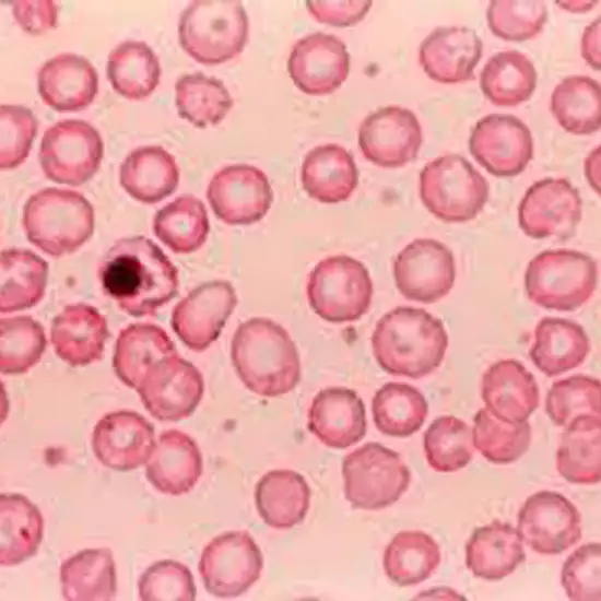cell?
Instances as JSON below:
<instances>
[{
    "label": "cell",
    "mask_w": 601,
    "mask_h": 601,
    "mask_svg": "<svg viewBox=\"0 0 601 601\" xmlns=\"http://www.w3.org/2000/svg\"><path fill=\"white\" fill-rule=\"evenodd\" d=\"M306 294L310 308L323 320L350 322L367 313L373 282L361 261L346 255L330 256L310 271Z\"/></svg>",
    "instance_id": "8"
},
{
    "label": "cell",
    "mask_w": 601,
    "mask_h": 601,
    "mask_svg": "<svg viewBox=\"0 0 601 601\" xmlns=\"http://www.w3.org/2000/svg\"><path fill=\"white\" fill-rule=\"evenodd\" d=\"M350 55L334 35L313 33L298 39L290 54L287 71L294 84L309 95H325L345 81Z\"/></svg>",
    "instance_id": "20"
},
{
    "label": "cell",
    "mask_w": 601,
    "mask_h": 601,
    "mask_svg": "<svg viewBox=\"0 0 601 601\" xmlns=\"http://www.w3.org/2000/svg\"><path fill=\"white\" fill-rule=\"evenodd\" d=\"M175 92L179 116L198 128L217 125L234 104L221 80L201 72L181 75L176 81Z\"/></svg>",
    "instance_id": "44"
},
{
    "label": "cell",
    "mask_w": 601,
    "mask_h": 601,
    "mask_svg": "<svg viewBox=\"0 0 601 601\" xmlns=\"http://www.w3.org/2000/svg\"><path fill=\"white\" fill-rule=\"evenodd\" d=\"M482 56V40L466 26L435 28L420 45L419 60L425 73L440 83H459L473 79Z\"/></svg>",
    "instance_id": "23"
},
{
    "label": "cell",
    "mask_w": 601,
    "mask_h": 601,
    "mask_svg": "<svg viewBox=\"0 0 601 601\" xmlns=\"http://www.w3.org/2000/svg\"><path fill=\"white\" fill-rule=\"evenodd\" d=\"M473 446L488 461L507 464L520 458L531 443L528 422H507L481 409L473 417Z\"/></svg>",
    "instance_id": "45"
},
{
    "label": "cell",
    "mask_w": 601,
    "mask_h": 601,
    "mask_svg": "<svg viewBox=\"0 0 601 601\" xmlns=\"http://www.w3.org/2000/svg\"><path fill=\"white\" fill-rule=\"evenodd\" d=\"M517 528L521 540L534 552L556 555L581 539V516L562 494L541 491L523 503Z\"/></svg>",
    "instance_id": "14"
},
{
    "label": "cell",
    "mask_w": 601,
    "mask_h": 601,
    "mask_svg": "<svg viewBox=\"0 0 601 601\" xmlns=\"http://www.w3.org/2000/svg\"><path fill=\"white\" fill-rule=\"evenodd\" d=\"M177 350L164 329L153 323H131L116 340L113 368L128 387L138 389L149 368Z\"/></svg>",
    "instance_id": "33"
},
{
    "label": "cell",
    "mask_w": 601,
    "mask_h": 601,
    "mask_svg": "<svg viewBox=\"0 0 601 601\" xmlns=\"http://www.w3.org/2000/svg\"><path fill=\"white\" fill-rule=\"evenodd\" d=\"M38 93L43 102L56 111H78L86 108L98 91L96 69L83 56L60 54L40 68Z\"/></svg>",
    "instance_id": "25"
},
{
    "label": "cell",
    "mask_w": 601,
    "mask_h": 601,
    "mask_svg": "<svg viewBox=\"0 0 601 601\" xmlns=\"http://www.w3.org/2000/svg\"><path fill=\"white\" fill-rule=\"evenodd\" d=\"M179 43L196 61L219 64L239 55L248 38V17L240 1L197 0L181 13Z\"/></svg>",
    "instance_id": "5"
},
{
    "label": "cell",
    "mask_w": 601,
    "mask_h": 601,
    "mask_svg": "<svg viewBox=\"0 0 601 601\" xmlns=\"http://www.w3.org/2000/svg\"><path fill=\"white\" fill-rule=\"evenodd\" d=\"M310 14L320 23L351 26L364 19L372 1H307Z\"/></svg>",
    "instance_id": "53"
},
{
    "label": "cell",
    "mask_w": 601,
    "mask_h": 601,
    "mask_svg": "<svg viewBox=\"0 0 601 601\" xmlns=\"http://www.w3.org/2000/svg\"><path fill=\"white\" fill-rule=\"evenodd\" d=\"M98 280L104 293L133 317L152 316L178 292V271L150 238H120L103 256Z\"/></svg>",
    "instance_id": "1"
},
{
    "label": "cell",
    "mask_w": 601,
    "mask_h": 601,
    "mask_svg": "<svg viewBox=\"0 0 601 601\" xmlns=\"http://www.w3.org/2000/svg\"><path fill=\"white\" fill-rule=\"evenodd\" d=\"M366 410L358 394L349 388L329 387L313 399L307 428L323 445L344 449L366 434Z\"/></svg>",
    "instance_id": "22"
},
{
    "label": "cell",
    "mask_w": 601,
    "mask_h": 601,
    "mask_svg": "<svg viewBox=\"0 0 601 601\" xmlns=\"http://www.w3.org/2000/svg\"><path fill=\"white\" fill-rule=\"evenodd\" d=\"M494 35L514 42L537 36L543 28L547 10L543 1L494 0L486 12Z\"/></svg>",
    "instance_id": "49"
},
{
    "label": "cell",
    "mask_w": 601,
    "mask_h": 601,
    "mask_svg": "<svg viewBox=\"0 0 601 601\" xmlns=\"http://www.w3.org/2000/svg\"><path fill=\"white\" fill-rule=\"evenodd\" d=\"M30 243L59 258L78 250L94 232V209L81 193L46 188L31 196L23 208Z\"/></svg>",
    "instance_id": "4"
},
{
    "label": "cell",
    "mask_w": 601,
    "mask_h": 601,
    "mask_svg": "<svg viewBox=\"0 0 601 601\" xmlns=\"http://www.w3.org/2000/svg\"><path fill=\"white\" fill-rule=\"evenodd\" d=\"M601 384L599 379L575 375L552 384L545 411L557 426H567L578 416L600 417Z\"/></svg>",
    "instance_id": "48"
},
{
    "label": "cell",
    "mask_w": 601,
    "mask_h": 601,
    "mask_svg": "<svg viewBox=\"0 0 601 601\" xmlns=\"http://www.w3.org/2000/svg\"><path fill=\"white\" fill-rule=\"evenodd\" d=\"M143 601H193L196 586L190 569L176 561H157L145 569L138 581Z\"/></svg>",
    "instance_id": "50"
},
{
    "label": "cell",
    "mask_w": 601,
    "mask_h": 601,
    "mask_svg": "<svg viewBox=\"0 0 601 601\" xmlns=\"http://www.w3.org/2000/svg\"><path fill=\"white\" fill-rule=\"evenodd\" d=\"M393 279L398 291L405 298L424 304L435 303L453 286L455 257L438 240L414 239L397 255Z\"/></svg>",
    "instance_id": "13"
},
{
    "label": "cell",
    "mask_w": 601,
    "mask_h": 601,
    "mask_svg": "<svg viewBox=\"0 0 601 601\" xmlns=\"http://www.w3.org/2000/svg\"><path fill=\"white\" fill-rule=\"evenodd\" d=\"M551 111L558 123L574 134H590L601 126V87L586 75H571L557 84L551 96Z\"/></svg>",
    "instance_id": "43"
},
{
    "label": "cell",
    "mask_w": 601,
    "mask_h": 601,
    "mask_svg": "<svg viewBox=\"0 0 601 601\" xmlns=\"http://www.w3.org/2000/svg\"><path fill=\"white\" fill-rule=\"evenodd\" d=\"M106 74L113 89L128 99L148 97L161 76L158 58L143 42L127 40L109 54Z\"/></svg>",
    "instance_id": "38"
},
{
    "label": "cell",
    "mask_w": 601,
    "mask_h": 601,
    "mask_svg": "<svg viewBox=\"0 0 601 601\" xmlns=\"http://www.w3.org/2000/svg\"><path fill=\"white\" fill-rule=\"evenodd\" d=\"M231 358L243 384L268 398L292 391L300 380V360L288 332L278 322L252 317L234 332Z\"/></svg>",
    "instance_id": "2"
},
{
    "label": "cell",
    "mask_w": 601,
    "mask_h": 601,
    "mask_svg": "<svg viewBox=\"0 0 601 601\" xmlns=\"http://www.w3.org/2000/svg\"><path fill=\"white\" fill-rule=\"evenodd\" d=\"M487 180L458 154L428 162L420 174V197L436 217L461 223L474 219L488 199Z\"/></svg>",
    "instance_id": "7"
},
{
    "label": "cell",
    "mask_w": 601,
    "mask_h": 601,
    "mask_svg": "<svg viewBox=\"0 0 601 601\" xmlns=\"http://www.w3.org/2000/svg\"><path fill=\"white\" fill-rule=\"evenodd\" d=\"M421 144L422 129L416 116L399 106L377 109L358 129L364 157L381 167H401L415 160Z\"/></svg>",
    "instance_id": "19"
},
{
    "label": "cell",
    "mask_w": 601,
    "mask_h": 601,
    "mask_svg": "<svg viewBox=\"0 0 601 601\" xmlns=\"http://www.w3.org/2000/svg\"><path fill=\"white\" fill-rule=\"evenodd\" d=\"M564 428L556 451L557 471L570 483H599L601 479L600 417L578 416Z\"/></svg>",
    "instance_id": "36"
},
{
    "label": "cell",
    "mask_w": 601,
    "mask_h": 601,
    "mask_svg": "<svg viewBox=\"0 0 601 601\" xmlns=\"http://www.w3.org/2000/svg\"><path fill=\"white\" fill-rule=\"evenodd\" d=\"M537 85L531 60L517 50L500 51L481 71L483 94L497 106H517L530 98Z\"/></svg>",
    "instance_id": "41"
},
{
    "label": "cell",
    "mask_w": 601,
    "mask_h": 601,
    "mask_svg": "<svg viewBox=\"0 0 601 601\" xmlns=\"http://www.w3.org/2000/svg\"><path fill=\"white\" fill-rule=\"evenodd\" d=\"M137 391L154 419L177 422L196 411L203 396L204 381L192 363L176 354L153 364Z\"/></svg>",
    "instance_id": "12"
},
{
    "label": "cell",
    "mask_w": 601,
    "mask_h": 601,
    "mask_svg": "<svg viewBox=\"0 0 601 601\" xmlns=\"http://www.w3.org/2000/svg\"><path fill=\"white\" fill-rule=\"evenodd\" d=\"M262 567V553L247 530L213 538L198 565L207 591L222 599L245 593L259 579Z\"/></svg>",
    "instance_id": "11"
},
{
    "label": "cell",
    "mask_w": 601,
    "mask_h": 601,
    "mask_svg": "<svg viewBox=\"0 0 601 601\" xmlns=\"http://www.w3.org/2000/svg\"><path fill=\"white\" fill-rule=\"evenodd\" d=\"M60 582L67 601H108L116 594V567L107 547L82 550L60 566Z\"/></svg>",
    "instance_id": "34"
},
{
    "label": "cell",
    "mask_w": 601,
    "mask_h": 601,
    "mask_svg": "<svg viewBox=\"0 0 601 601\" xmlns=\"http://www.w3.org/2000/svg\"><path fill=\"white\" fill-rule=\"evenodd\" d=\"M201 451L193 438L178 429L164 431L146 461L148 481L161 493H189L202 474Z\"/></svg>",
    "instance_id": "27"
},
{
    "label": "cell",
    "mask_w": 601,
    "mask_h": 601,
    "mask_svg": "<svg viewBox=\"0 0 601 601\" xmlns=\"http://www.w3.org/2000/svg\"><path fill=\"white\" fill-rule=\"evenodd\" d=\"M601 544L586 543L565 561L561 584L569 600L599 601L601 598Z\"/></svg>",
    "instance_id": "51"
},
{
    "label": "cell",
    "mask_w": 601,
    "mask_h": 601,
    "mask_svg": "<svg viewBox=\"0 0 601 601\" xmlns=\"http://www.w3.org/2000/svg\"><path fill=\"white\" fill-rule=\"evenodd\" d=\"M424 451L428 464L435 471H458L472 459V429L456 416H439L424 434Z\"/></svg>",
    "instance_id": "46"
},
{
    "label": "cell",
    "mask_w": 601,
    "mask_h": 601,
    "mask_svg": "<svg viewBox=\"0 0 601 601\" xmlns=\"http://www.w3.org/2000/svg\"><path fill=\"white\" fill-rule=\"evenodd\" d=\"M103 155L99 132L86 121L69 119L44 132L38 157L49 180L80 186L95 175Z\"/></svg>",
    "instance_id": "10"
},
{
    "label": "cell",
    "mask_w": 601,
    "mask_h": 601,
    "mask_svg": "<svg viewBox=\"0 0 601 601\" xmlns=\"http://www.w3.org/2000/svg\"><path fill=\"white\" fill-rule=\"evenodd\" d=\"M2 314L24 310L38 304L45 294L47 262L31 250L9 248L1 251Z\"/></svg>",
    "instance_id": "37"
},
{
    "label": "cell",
    "mask_w": 601,
    "mask_h": 601,
    "mask_svg": "<svg viewBox=\"0 0 601 601\" xmlns=\"http://www.w3.org/2000/svg\"><path fill=\"white\" fill-rule=\"evenodd\" d=\"M156 440L153 425L133 411H115L97 421L92 448L97 460L115 471L140 468L151 457Z\"/></svg>",
    "instance_id": "21"
},
{
    "label": "cell",
    "mask_w": 601,
    "mask_h": 601,
    "mask_svg": "<svg viewBox=\"0 0 601 601\" xmlns=\"http://www.w3.org/2000/svg\"><path fill=\"white\" fill-rule=\"evenodd\" d=\"M600 19L587 26L582 36V56L596 69H600Z\"/></svg>",
    "instance_id": "55"
},
{
    "label": "cell",
    "mask_w": 601,
    "mask_h": 601,
    "mask_svg": "<svg viewBox=\"0 0 601 601\" xmlns=\"http://www.w3.org/2000/svg\"><path fill=\"white\" fill-rule=\"evenodd\" d=\"M236 305V292L228 281L202 283L175 305L172 329L187 347L202 352L219 338Z\"/></svg>",
    "instance_id": "15"
},
{
    "label": "cell",
    "mask_w": 601,
    "mask_h": 601,
    "mask_svg": "<svg viewBox=\"0 0 601 601\" xmlns=\"http://www.w3.org/2000/svg\"><path fill=\"white\" fill-rule=\"evenodd\" d=\"M0 168L13 169L27 157L37 132L33 111L21 105L0 107Z\"/></svg>",
    "instance_id": "52"
},
{
    "label": "cell",
    "mask_w": 601,
    "mask_h": 601,
    "mask_svg": "<svg viewBox=\"0 0 601 601\" xmlns=\"http://www.w3.org/2000/svg\"><path fill=\"white\" fill-rule=\"evenodd\" d=\"M481 397L496 417L525 422L539 406L540 391L534 376L518 361L500 360L484 373Z\"/></svg>",
    "instance_id": "26"
},
{
    "label": "cell",
    "mask_w": 601,
    "mask_h": 601,
    "mask_svg": "<svg viewBox=\"0 0 601 601\" xmlns=\"http://www.w3.org/2000/svg\"><path fill=\"white\" fill-rule=\"evenodd\" d=\"M207 198L215 216L229 225L259 222L268 213L273 191L267 175L247 164L226 166L209 182Z\"/></svg>",
    "instance_id": "17"
},
{
    "label": "cell",
    "mask_w": 601,
    "mask_h": 601,
    "mask_svg": "<svg viewBox=\"0 0 601 601\" xmlns=\"http://www.w3.org/2000/svg\"><path fill=\"white\" fill-rule=\"evenodd\" d=\"M590 351L584 328L563 318H542L534 329V342L529 351L533 364L549 377L580 366Z\"/></svg>",
    "instance_id": "30"
},
{
    "label": "cell",
    "mask_w": 601,
    "mask_h": 601,
    "mask_svg": "<svg viewBox=\"0 0 601 601\" xmlns=\"http://www.w3.org/2000/svg\"><path fill=\"white\" fill-rule=\"evenodd\" d=\"M582 202L578 190L565 178L534 182L518 208L522 232L535 239L573 236L581 220Z\"/></svg>",
    "instance_id": "16"
},
{
    "label": "cell",
    "mask_w": 601,
    "mask_h": 601,
    "mask_svg": "<svg viewBox=\"0 0 601 601\" xmlns=\"http://www.w3.org/2000/svg\"><path fill=\"white\" fill-rule=\"evenodd\" d=\"M0 563L13 566L36 554L44 520L36 505L16 493L0 495Z\"/></svg>",
    "instance_id": "35"
},
{
    "label": "cell",
    "mask_w": 601,
    "mask_h": 601,
    "mask_svg": "<svg viewBox=\"0 0 601 601\" xmlns=\"http://www.w3.org/2000/svg\"><path fill=\"white\" fill-rule=\"evenodd\" d=\"M372 413L375 426L381 434L408 437L424 424L428 404L415 387L387 382L373 397Z\"/></svg>",
    "instance_id": "42"
},
{
    "label": "cell",
    "mask_w": 601,
    "mask_h": 601,
    "mask_svg": "<svg viewBox=\"0 0 601 601\" xmlns=\"http://www.w3.org/2000/svg\"><path fill=\"white\" fill-rule=\"evenodd\" d=\"M105 317L93 306L67 305L51 321L50 341L68 365L85 366L103 357L108 338Z\"/></svg>",
    "instance_id": "24"
},
{
    "label": "cell",
    "mask_w": 601,
    "mask_h": 601,
    "mask_svg": "<svg viewBox=\"0 0 601 601\" xmlns=\"http://www.w3.org/2000/svg\"><path fill=\"white\" fill-rule=\"evenodd\" d=\"M210 224L203 202L181 195L157 210L153 219L155 236L175 254H191L207 240Z\"/></svg>",
    "instance_id": "39"
},
{
    "label": "cell",
    "mask_w": 601,
    "mask_h": 601,
    "mask_svg": "<svg viewBox=\"0 0 601 601\" xmlns=\"http://www.w3.org/2000/svg\"><path fill=\"white\" fill-rule=\"evenodd\" d=\"M469 150L490 174L512 177L520 174L533 155L529 128L511 115L492 114L472 129Z\"/></svg>",
    "instance_id": "18"
},
{
    "label": "cell",
    "mask_w": 601,
    "mask_h": 601,
    "mask_svg": "<svg viewBox=\"0 0 601 601\" xmlns=\"http://www.w3.org/2000/svg\"><path fill=\"white\" fill-rule=\"evenodd\" d=\"M179 182L173 155L160 145L141 146L123 160L120 185L133 199L153 204L170 196Z\"/></svg>",
    "instance_id": "31"
},
{
    "label": "cell",
    "mask_w": 601,
    "mask_h": 601,
    "mask_svg": "<svg viewBox=\"0 0 601 601\" xmlns=\"http://www.w3.org/2000/svg\"><path fill=\"white\" fill-rule=\"evenodd\" d=\"M47 345L44 327L30 316L3 318L0 322V370L26 373L42 358Z\"/></svg>",
    "instance_id": "47"
},
{
    "label": "cell",
    "mask_w": 601,
    "mask_h": 601,
    "mask_svg": "<svg viewBox=\"0 0 601 601\" xmlns=\"http://www.w3.org/2000/svg\"><path fill=\"white\" fill-rule=\"evenodd\" d=\"M597 281L598 267L592 257L577 250H545L528 263L525 288L538 306L571 311L589 300Z\"/></svg>",
    "instance_id": "6"
},
{
    "label": "cell",
    "mask_w": 601,
    "mask_h": 601,
    "mask_svg": "<svg viewBox=\"0 0 601 601\" xmlns=\"http://www.w3.org/2000/svg\"><path fill=\"white\" fill-rule=\"evenodd\" d=\"M306 193L322 203L347 200L358 184V170L349 151L334 143L310 150L300 168Z\"/></svg>",
    "instance_id": "28"
},
{
    "label": "cell",
    "mask_w": 601,
    "mask_h": 601,
    "mask_svg": "<svg viewBox=\"0 0 601 601\" xmlns=\"http://www.w3.org/2000/svg\"><path fill=\"white\" fill-rule=\"evenodd\" d=\"M345 498L354 508L376 510L396 503L408 490L411 472L400 453L366 443L342 461Z\"/></svg>",
    "instance_id": "9"
},
{
    "label": "cell",
    "mask_w": 601,
    "mask_h": 601,
    "mask_svg": "<svg viewBox=\"0 0 601 601\" xmlns=\"http://www.w3.org/2000/svg\"><path fill=\"white\" fill-rule=\"evenodd\" d=\"M370 341L373 354L386 373L413 379L439 367L448 347L441 320L410 306L386 313L377 321Z\"/></svg>",
    "instance_id": "3"
},
{
    "label": "cell",
    "mask_w": 601,
    "mask_h": 601,
    "mask_svg": "<svg viewBox=\"0 0 601 601\" xmlns=\"http://www.w3.org/2000/svg\"><path fill=\"white\" fill-rule=\"evenodd\" d=\"M437 542L420 530L401 531L386 546L384 570L396 585H417L437 569L440 563Z\"/></svg>",
    "instance_id": "40"
},
{
    "label": "cell",
    "mask_w": 601,
    "mask_h": 601,
    "mask_svg": "<svg viewBox=\"0 0 601 601\" xmlns=\"http://www.w3.org/2000/svg\"><path fill=\"white\" fill-rule=\"evenodd\" d=\"M310 502V488L299 473L272 470L262 475L255 488V503L261 519L275 529H290L304 520Z\"/></svg>",
    "instance_id": "32"
},
{
    "label": "cell",
    "mask_w": 601,
    "mask_h": 601,
    "mask_svg": "<svg viewBox=\"0 0 601 601\" xmlns=\"http://www.w3.org/2000/svg\"><path fill=\"white\" fill-rule=\"evenodd\" d=\"M526 559L521 537L511 525L494 520L473 531L466 545V565L475 577L500 580Z\"/></svg>",
    "instance_id": "29"
},
{
    "label": "cell",
    "mask_w": 601,
    "mask_h": 601,
    "mask_svg": "<svg viewBox=\"0 0 601 601\" xmlns=\"http://www.w3.org/2000/svg\"><path fill=\"white\" fill-rule=\"evenodd\" d=\"M13 14L28 34L39 35L57 24V5L54 1H14Z\"/></svg>",
    "instance_id": "54"
}]
</instances>
